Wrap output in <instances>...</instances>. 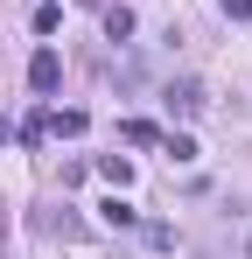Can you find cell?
Wrapping results in <instances>:
<instances>
[{
    "mask_svg": "<svg viewBox=\"0 0 252 259\" xmlns=\"http://www.w3.org/2000/svg\"><path fill=\"white\" fill-rule=\"evenodd\" d=\"M28 84H35L42 98L63 84V56H56V49H35V63H28Z\"/></svg>",
    "mask_w": 252,
    "mask_h": 259,
    "instance_id": "1",
    "label": "cell"
},
{
    "mask_svg": "<svg viewBox=\"0 0 252 259\" xmlns=\"http://www.w3.org/2000/svg\"><path fill=\"white\" fill-rule=\"evenodd\" d=\"M168 105H175V112L189 119V112H203L210 98H203V84H196V77H182V84H168Z\"/></svg>",
    "mask_w": 252,
    "mask_h": 259,
    "instance_id": "2",
    "label": "cell"
},
{
    "mask_svg": "<svg viewBox=\"0 0 252 259\" xmlns=\"http://www.w3.org/2000/svg\"><path fill=\"white\" fill-rule=\"evenodd\" d=\"M84 126H91V119H84L77 105H63V112H49V133H56V140H77Z\"/></svg>",
    "mask_w": 252,
    "mask_h": 259,
    "instance_id": "3",
    "label": "cell"
},
{
    "mask_svg": "<svg viewBox=\"0 0 252 259\" xmlns=\"http://www.w3.org/2000/svg\"><path fill=\"white\" fill-rule=\"evenodd\" d=\"M119 140H126V147H154L161 133H154V119H126V126H119Z\"/></svg>",
    "mask_w": 252,
    "mask_h": 259,
    "instance_id": "4",
    "label": "cell"
},
{
    "mask_svg": "<svg viewBox=\"0 0 252 259\" xmlns=\"http://www.w3.org/2000/svg\"><path fill=\"white\" fill-rule=\"evenodd\" d=\"M98 175H105L112 189H126V182H133V161H126V154H105V161H98Z\"/></svg>",
    "mask_w": 252,
    "mask_h": 259,
    "instance_id": "5",
    "label": "cell"
},
{
    "mask_svg": "<svg viewBox=\"0 0 252 259\" xmlns=\"http://www.w3.org/2000/svg\"><path fill=\"white\" fill-rule=\"evenodd\" d=\"M105 35H112V42L133 35V7H105Z\"/></svg>",
    "mask_w": 252,
    "mask_h": 259,
    "instance_id": "6",
    "label": "cell"
},
{
    "mask_svg": "<svg viewBox=\"0 0 252 259\" xmlns=\"http://www.w3.org/2000/svg\"><path fill=\"white\" fill-rule=\"evenodd\" d=\"M168 161H196V140L189 133H168Z\"/></svg>",
    "mask_w": 252,
    "mask_h": 259,
    "instance_id": "7",
    "label": "cell"
},
{
    "mask_svg": "<svg viewBox=\"0 0 252 259\" xmlns=\"http://www.w3.org/2000/svg\"><path fill=\"white\" fill-rule=\"evenodd\" d=\"M224 14L231 21H252V0H224Z\"/></svg>",
    "mask_w": 252,
    "mask_h": 259,
    "instance_id": "8",
    "label": "cell"
},
{
    "mask_svg": "<svg viewBox=\"0 0 252 259\" xmlns=\"http://www.w3.org/2000/svg\"><path fill=\"white\" fill-rule=\"evenodd\" d=\"M0 147H7V119H0Z\"/></svg>",
    "mask_w": 252,
    "mask_h": 259,
    "instance_id": "9",
    "label": "cell"
},
{
    "mask_svg": "<svg viewBox=\"0 0 252 259\" xmlns=\"http://www.w3.org/2000/svg\"><path fill=\"white\" fill-rule=\"evenodd\" d=\"M245 259H252V231H245Z\"/></svg>",
    "mask_w": 252,
    "mask_h": 259,
    "instance_id": "10",
    "label": "cell"
}]
</instances>
